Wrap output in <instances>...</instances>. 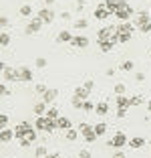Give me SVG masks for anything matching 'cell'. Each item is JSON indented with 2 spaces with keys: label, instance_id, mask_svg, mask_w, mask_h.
Segmentation results:
<instances>
[{
  "label": "cell",
  "instance_id": "cell-1",
  "mask_svg": "<svg viewBox=\"0 0 151 158\" xmlns=\"http://www.w3.org/2000/svg\"><path fill=\"white\" fill-rule=\"evenodd\" d=\"M131 14H133V8L125 2V0H119V10H117L113 16H117L121 23H127V20L131 19Z\"/></svg>",
  "mask_w": 151,
  "mask_h": 158
},
{
  "label": "cell",
  "instance_id": "cell-2",
  "mask_svg": "<svg viewBox=\"0 0 151 158\" xmlns=\"http://www.w3.org/2000/svg\"><path fill=\"white\" fill-rule=\"evenodd\" d=\"M107 144H109L111 148H115V150H121L125 144H129V140H127V136H125L123 132H117V134H115L113 138L107 142Z\"/></svg>",
  "mask_w": 151,
  "mask_h": 158
},
{
  "label": "cell",
  "instance_id": "cell-3",
  "mask_svg": "<svg viewBox=\"0 0 151 158\" xmlns=\"http://www.w3.org/2000/svg\"><path fill=\"white\" fill-rule=\"evenodd\" d=\"M2 81H18V69H12L2 63Z\"/></svg>",
  "mask_w": 151,
  "mask_h": 158
},
{
  "label": "cell",
  "instance_id": "cell-4",
  "mask_svg": "<svg viewBox=\"0 0 151 158\" xmlns=\"http://www.w3.org/2000/svg\"><path fill=\"white\" fill-rule=\"evenodd\" d=\"M37 19H41L45 24H50L52 20H55V12H52L50 8H41L37 12Z\"/></svg>",
  "mask_w": 151,
  "mask_h": 158
},
{
  "label": "cell",
  "instance_id": "cell-5",
  "mask_svg": "<svg viewBox=\"0 0 151 158\" xmlns=\"http://www.w3.org/2000/svg\"><path fill=\"white\" fill-rule=\"evenodd\" d=\"M42 24H45V23H42L41 19H32L30 23H28V27L24 28V33H26V35H34V33H38V31L42 28Z\"/></svg>",
  "mask_w": 151,
  "mask_h": 158
},
{
  "label": "cell",
  "instance_id": "cell-6",
  "mask_svg": "<svg viewBox=\"0 0 151 158\" xmlns=\"http://www.w3.org/2000/svg\"><path fill=\"white\" fill-rule=\"evenodd\" d=\"M18 81H32V71L26 65L18 67Z\"/></svg>",
  "mask_w": 151,
  "mask_h": 158
},
{
  "label": "cell",
  "instance_id": "cell-7",
  "mask_svg": "<svg viewBox=\"0 0 151 158\" xmlns=\"http://www.w3.org/2000/svg\"><path fill=\"white\" fill-rule=\"evenodd\" d=\"M12 138H16V134H14V130H10V128H4V130L0 132V142H2V144L12 142Z\"/></svg>",
  "mask_w": 151,
  "mask_h": 158
},
{
  "label": "cell",
  "instance_id": "cell-8",
  "mask_svg": "<svg viewBox=\"0 0 151 158\" xmlns=\"http://www.w3.org/2000/svg\"><path fill=\"white\" fill-rule=\"evenodd\" d=\"M69 45L71 47H77V49H85V47H89V39L87 37H73Z\"/></svg>",
  "mask_w": 151,
  "mask_h": 158
},
{
  "label": "cell",
  "instance_id": "cell-9",
  "mask_svg": "<svg viewBox=\"0 0 151 158\" xmlns=\"http://www.w3.org/2000/svg\"><path fill=\"white\" fill-rule=\"evenodd\" d=\"M28 128H30V124H28V122H20V124L14 128V134H16V138H18V140L24 138V134L28 132Z\"/></svg>",
  "mask_w": 151,
  "mask_h": 158
},
{
  "label": "cell",
  "instance_id": "cell-10",
  "mask_svg": "<svg viewBox=\"0 0 151 158\" xmlns=\"http://www.w3.org/2000/svg\"><path fill=\"white\" fill-rule=\"evenodd\" d=\"M56 95H59L56 89H46V93H42V102L45 103H52L56 99Z\"/></svg>",
  "mask_w": 151,
  "mask_h": 158
},
{
  "label": "cell",
  "instance_id": "cell-11",
  "mask_svg": "<svg viewBox=\"0 0 151 158\" xmlns=\"http://www.w3.org/2000/svg\"><path fill=\"white\" fill-rule=\"evenodd\" d=\"M95 114L97 116H107V114H109V103L107 102H99L95 106Z\"/></svg>",
  "mask_w": 151,
  "mask_h": 158
},
{
  "label": "cell",
  "instance_id": "cell-12",
  "mask_svg": "<svg viewBox=\"0 0 151 158\" xmlns=\"http://www.w3.org/2000/svg\"><path fill=\"white\" fill-rule=\"evenodd\" d=\"M103 6H105L111 14H115L117 10H119V0H105V2H103Z\"/></svg>",
  "mask_w": 151,
  "mask_h": 158
},
{
  "label": "cell",
  "instance_id": "cell-13",
  "mask_svg": "<svg viewBox=\"0 0 151 158\" xmlns=\"http://www.w3.org/2000/svg\"><path fill=\"white\" fill-rule=\"evenodd\" d=\"M109 16H111V12H109V10H107L103 4H101L99 8L95 10V19H99V20H105V19H109Z\"/></svg>",
  "mask_w": 151,
  "mask_h": 158
},
{
  "label": "cell",
  "instance_id": "cell-14",
  "mask_svg": "<svg viewBox=\"0 0 151 158\" xmlns=\"http://www.w3.org/2000/svg\"><path fill=\"white\" fill-rule=\"evenodd\" d=\"M56 124H59V130H71V128H73V124H71V120L69 118H64V116H60L59 120H56Z\"/></svg>",
  "mask_w": 151,
  "mask_h": 158
},
{
  "label": "cell",
  "instance_id": "cell-15",
  "mask_svg": "<svg viewBox=\"0 0 151 158\" xmlns=\"http://www.w3.org/2000/svg\"><path fill=\"white\" fill-rule=\"evenodd\" d=\"M32 112L37 114V118H41V116H46V103H45V102H38V103H34V107H32Z\"/></svg>",
  "mask_w": 151,
  "mask_h": 158
},
{
  "label": "cell",
  "instance_id": "cell-16",
  "mask_svg": "<svg viewBox=\"0 0 151 158\" xmlns=\"http://www.w3.org/2000/svg\"><path fill=\"white\" fill-rule=\"evenodd\" d=\"M145 23H149V12H147V10H141V12L137 14V19H135V24L141 27V24H145Z\"/></svg>",
  "mask_w": 151,
  "mask_h": 158
},
{
  "label": "cell",
  "instance_id": "cell-17",
  "mask_svg": "<svg viewBox=\"0 0 151 158\" xmlns=\"http://www.w3.org/2000/svg\"><path fill=\"white\" fill-rule=\"evenodd\" d=\"M97 39H99V41H109V39H111V31H109V27L99 28V33H97Z\"/></svg>",
  "mask_w": 151,
  "mask_h": 158
},
{
  "label": "cell",
  "instance_id": "cell-18",
  "mask_svg": "<svg viewBox=\"0 0 151 158\" xmlns=\"http://www.w3.org/2000/svg\"><path fill=\"white\" fill-rule=\"evenodd\" d=\"M79 134H81V132H79L77 128H71V130H67V132H64V138L69 140V142H75V140L79 138Z\"/></svg>",
  "mask_w": 151,
  "mask_h": 158
},
{
  "label": "cell",
  "instance_id": "cell-19",
  "mask_svg": "<svg viewBox=\"0 0 151 158\" xmlns=\"http://www.w3.org/2000/svg\"><path fill=\"white\" fill-rule=\"evenodd\" d=\"M71 39H73V35H71L69 31H60V33L56 35V41L59 43H71Z\"/></svg>",
  "mask_w": 151,
  "mask_h": 158
},
{
  "label": "cell",
  "instance_id": "cell-20",
  "mask_svg": "<svg viewBox=\"0 0 151 158\" xmlns=\"http://www.w3.org/2000/svg\"><path fill=\"white\" fill-rule=\"evenodd\" d=\"M143 144H145V140H143V138H139V136H137V138H131V140H129V146H131L133 150H139Z\"/></svg>",
  "mask_w": 151,
  "mask_h": 158
},
{
  "label": "cell",
  "instance_id": "cell-21",
  "mask_svg": "<svg viewBox=\"0 0 151 158\" xmlns=\"http://www.w3.org/2000/svg\"><path fill=\"white\" fill-rule=\"evenodd\" d=\"M89 93H91V91H89V89H85L83 85H81V87H77V89H75V95H77V98H81L83 102H85V99H89Z\"/></svg>",
  "mask_w": 151,
  "mask_h": 158
},
{
  "label": "cell",
  "instance_id": "cell-22",
  "mask_svg": "<svg viewBox=\"0 0 151 158\" xmlns=\"http://www.w3.org/2000/svg\"><path fill=\"white\" fill-rule=\"evenodd\" d=\"M129 106H131V102H129L127 95H117V107H125L127 110Z\"/></svg>",
  "mask_w": 151,
  "mask_h": 158
},
{
  "label": "cell",
  "instance_id": "cell-23",
  "mask_svg": "<svg viewBox=\"0 0 151 158\" xmlns=\"http://www.w3.org/2000/svg\"><path fill=\"white\" fill-rule=\"evenodd\" d=\"M34 128H37V130H42V132H46V116H41V118H37V122H34Z\"/></svg>",
  "mask_w": 151,
  "mask_h": 158
},
{
  "label": "cell",
  "instance_id": "cell-24",
  "mask_svg": "<svg viewBox=\"0 0 151 158\" xmlns=\"http://www.w3.org/2000/svg\"><path fill=\"white\" fill-rule=\"evenodd\" d=\"M99 47H101V51H103V53H109L111 49L115 47V43L113 41H99Z\"/></svg>",
  "mask_w": 151,
  "mask_h": 158
},
{
  "label": "cell",
  "instance_id": "cell-25",
  "mask_svg": "<svg viewBox=\"0 0 151 158\" xmlns=\"http://www.w3.org/2000/svg\"><path fill=\"white\" fill-rule=\"evenodd\" d=\"M107 128H109V126H107L105 122H99V124L95 126V132H97V136H105V134H107Z\"/></svg>",
  "mask_w": 151,
  "mask_h": 158
},
{
  "label": "cell",
  "instance_id": "cell-26",
  "mask_svg": "<svg viewBox=\"0 0 151 158\" xmlns=\"http://www.w3.org/2000/svg\"><path fill=\"white\" fill-rule=\"evenodd\" d=\"M97 138H99V136H97V132H95V126H93V130L85 134V142H87V144H93V142H95Z\"/></svg>",
  "mask_w": 151,
  "mask_h": 158
},
{
  "label": "cell",
  "instance_id": "cell-27",
  "mask_svg": "<svg viewBox=\"0 0 151 158\" xmlns=\"http://www.w3.org/2000/svg\"><path fill=\"white\" fill-rule=\"evenodd\" d=\"M24 138H26L28 142H30V144H32V142L37 140V128H32V126H30V128H28V132H26V134H24Z\"/></svg>",
  "mask_w": 151,
  "mask_h": 158
},
{
  "label": "cell",
  "instance_id": "cell-28",
  "mask_svg": "<svg viewBox=\"0 0 151 158\" xmlns=\"http://www.w3.org/2000/svg\"><path fill=\"white\" fill-rule=\"evenodd\" d=\"M46 118H50V120H59L60 114H59L56 107H48V110H46Z\"/></svg>",
  "mask_w": 151,
  "mask_h": 158
},
{
  "label": "cell",
  "instance_id": "cell-29",
  "mask_svg": "<svg viewBox=\"0 0 151 158\" xmlns=\"http://www.w3.org/2000/svg\"><path fill=\"white\" fill-rule=\"evenodd\" d=\"M117 28H119V33H131V31H133V24L127 20V23H121Z\"/></svg>",
  "mask_w": 151,
  "mask_h": 158
},
{
  "label": "cell",
  "instance_id": "cell-30",
  "mask_svg": "<svg viewBox=\"0 0 151 158\" xmlns=\"http://www.w3.org/2000/svg\"><path fill=\"white\" fill-rule=\"evenodd\" d=\"M34 156H37V158H46V156H48V152H46V146H38V148L34 150Z\"/></svg>",
  "mask_w": 151,
  "mask_h": 158
},
{
  "label": "cell",
  "instance_id": "cell-31",
  "mask_svg": "<svg viewBox=\"0 0 151 158\" xmlns=\"http://www.w3.org/2000/svg\"><path fill=\"white\" fill-rule=\"evenodd\" d=\"M56 128H59L56 120H50V118H46V132H55Z\"/></svg>",
  "mask_w": 151,
  "mask_h": 158
},
{
  "label": "cell",
  "instance_id": "cell-32",
  "mask_svg": "<svg viewBox=\"0 0 151 158\" xmlns=\"http://www.w3.org/2000/svg\"><path fill=\"white\" fill-rule=\"evenodd\" d=\"M87 27H89V20H87V19L75 20V28H79V31H83V28H87Z\"/></svg>",
  "mask_w": 151,
  "mask_h": 158
},
{
  "label": "cell",
  "instance_id": "cell-33",
  "mask_svg": "<svg viewBox=\"0 0 151 158\" xmlns=\"http://www.w3.org/2000/svg\"><path fill=\"white\" fill-rule=\"evenodd\" d=\"M0 43H2V47H8L10 45V35L6 33V31H2V33H0Z\"/></svg>",
  "mask_w": 151,
  "mask_h": 158
},
{
  "label": "cell",
  "instance_id": "cell-34",
  "mask_svg": "<svg viewBox=\"0 0 151 158\" xmlns=\"http://www.w3.org/2000/svg\"><path fill=\"white\" fill-rule=\"evenodd\" d=\"M133 67H135V63H133V61H123V63L119 65V69L121 71H133Z\"/></svg>",
  "mask_w": 151,
  "mask_h": 158
},
{
  "label": "cell",
  "instance_id": "cell-35",
  "mask_svg": "<svg viewBox=\"0 0 151 158\" xmlns=\"http://www.w3.org/2000/svg\"><path fill=\"white\" fill-rule=\"evenodd\" d=\"M18 14H20V16H30V14H32V8H30V4H24V6H20Z\"/></svg>",
  "mask_w": 151,
  "mask_h": 158
},
{
  "label": "cell",
  "instance_id": "cell-36",
  "mask_svg": "<svg viewBox=\"0 0 151 158\" xmlns=\"http://www.w3.org/2000/svg\"><path fill=\"white\" fill-rule=\"evenodd\" d=\"M77 130L81 132L83 136H85L87 132H91V130H93V126H89V124H85V122H83V124H79V126H77Z\"/></svg>",
  "mask_w": 151,
  "mask_h": 158
},
{
  "label": "cell",
  "instance_id": "cell-37",
  "mask_svg": "<svg viewBox=\"0 0 151 158\" xmlns=\"http://www.w3.org/2000/svg\"><path fill=\"white\" fill-rule=\"evenodd\" d=\"M113 91H115V95H125V83H117L113 87Z\"/></svg>",
  "mask_w": 151,
  "mask_h": 158
},
{
  "label": "cell",
  "instance_id": "cell-38",
  "mask_svg": "<svg viewBox=\"0 0 151 158\" xmlns=\"http://www.w3.org/2000/svg\"><path fill=\"white\" fill-rule=\"evenodd\" d=\"M71 103H73V106L77 107V110H83V103H85V102H83L81 98H77V95H73V99H71Z\"/></svg>",
  "mask_w": 151,
  "mask_h": 158
},
{
  "label": "cell",
  "instance_id": "cell-39",
  "mask_svg": "<svg viewBox=\"0 0 151 158\" xmlns=\"http://www.w3.org/2000/svg\"><path fill=\"white\" fill-rule=\"evenodd\" d=\"M129 102H131V106H141L143 103V95H133V98H129Z\"/></svg>",
  "mask_w": 151,
  "mask_h": 158
},
{
  "label": "cell",
  "instance_id": "cell-40",
  "mask_svg": "<svg viewBox=\"0 0 151 158\" xmlns=\"http://www.w3.org/2000/svg\"><path fill=\"white\" fill-rule=\"evenodd\" d=\"M34 65H37L38 69H45V67H46V59H45V57H37V61H34Z\"/></svg>",
  "mask_w": 151,
  "mask_h": 158
},
{
  "label": "cell",
  "instance_id": "cell-41",
  "mask_svg": "<svg viewBox=\"0 0 151 158\" xmlns=\"http://www.w3.org/2000/svg\"><path fill=\"white\" fill-rule=\"evenodd\" d=\"M0 126H2V130H4V128H8V116H6V114H2V116H0Z\"/></svg>",
  "mask_w": 151,
  "mask_h": 158
},
{
  "label": "cell",
  "instance_id": "cell-42",
  "mask_svg": "<svg viewBox=\"0 0 151 158\" xmlns=\"http://www.w3.org/2000/svg\"><path fill=\"white\" fill-rule=\"evenodd\" d=\"M131 39V33H119V43H127Z\"/></svg>",
  "mask_w": 151,
  "mask_h": 158
},
{
  "label": "cell",
  "instance_id": "cell-43",
  "mask_svg": "<svg viewBox=\"0 0 151 158\" xmlns=\"http://www.w3.org/2000/svg\"><path fill=\"white\" fill-rule=\"evenodd\" d=\"M139 28H141V33H151V20H149V23H145V24H141Z\"/></svg>",
  "mask_w": 151,
  "mask_h": 158
},
{
  "label": "cell",
  "instance_id": "cell-44",
  "mask_svg": "<svg viewBox=\"0 0 151 158\" xmlns=\"http://www.w3.org/2000/svg\"><path fill=\"white\" fill-rule=\"evenodd\" d=\"M83 110H85V112H93V103L89 102V99H85V103H83Z\"/></svg>",
  "mask_w": 151,
  "mask_h": 158
},
{
  "label": "cell",
  "instance_id": "cell-45",
  "mask_svg": "<svg viewBox=\"0 0 151 158\" xmlns=\"http://www.w3.org/2000/svg\"><path fill=\"white\" fill-rule=\"evenodd\" d=\"M83 87H85V89H89V91H91V89L95 87V81H93V79H87V81H85V85H83Z\"/></svg>",
  "mask_w": 151,
  "mask_h": 158
},
{
  "label": "cell",
  "instance_id": "cell-46",
  "mask_svg": "<svg viewBox=\"0 0 151 158\" xmlns=\"http://www.w3.org/2000/svg\"><path fill=\"white\" fill-rule=\"evenodd\" d=\"M125 114H127L125 107H117V118H125Z\"/></svg>",
  "mask_w": 151,
  "mask_h": 158
},
{
  "label": "cell",
  "instance_id": "cell-47",
  "mask_svg": "<svg viewBox=\"0 0 151 158\" xmlns=\"http://www.w3.org/2000/svg\"><path fill=\"white\" fill-rule=\"evenodd\" d=\"M79 158H91V152H89V150H81V152H79Z\"/></svg>",
  "mask_w": 151,
  "mask_h": 158
},
{
  "label": "cell",
  "instance_id": "cell-48",
  "mask_svg": "<svg viewBox=\"0 0 151 158\" xmlns=\"http://www.w3.org/2000/svg\"><path fill=\"white\" fill-rule=\"evenodd\" d=\"M0 27H2V28L8 27V19H6V16H0Z\"/></svg>",
  "mask_w": 151,
  "mask_h": 158
},
{
  "label": "cell",
  "instance_id": "cell-49",
  "mask_svg": "<svg viewBox=\"0 0 151 158\" xmlns=\"http://www.w3.org/2000/svg\"><path fill=\"white\" fill-rule=\"evenodd\" d=\"M37 93H46V87H45V83H38V85H37Z\"/></svg>",
  "mask_w": 151,
  "mask_h": 158
},
{
  "label": "cell",
  "instance_id": "cell-50",
  "mask_svg": "<svg viewBox=\"0 0 151 158\" xmlns=\"http://www.w3.org/2000/svg\"><path fill=\"white\" fill-rule=\"evenodd\" d=\"M18 142H20V146H22V148H28V146H30V142H28L26 138H20Z\"/></svg>",
  "mask_w": 151,
  "mask_h": 158
},
{
  "label": "cell",
  "instance_id": "cell-51",
  "mask_svg": "<svg viewBox=\"0 0 151 158\" xmlns=\"http://www.w3.org/2000/svg\"><path fill=\"white\" fill-rule=\"evenodd\" d=\"M0 91H2V95H4V98H6V95H10V91H8V87H6V85H4V83H2V87H0Z\"/></svg>",
  "mask_w": 151,
  "mask_h": 158
},
{
  "label": "cell",
  "instance_id": "cell-52",
  "mask_svg": "<svg viewBox=\"0 0 151 158\" xmlns=\"http://www.w3.org/2000/svg\"><path fill=\"white\" fill-rule=\"evenodd\" d=\"M143 79H145V73H135V81H139V83H141Z\"/></svg>",
  "mask_w": 151,
  "mask_h": 158
},
{
  "label": "cell",
  "instance_id": "cell-53",
  "mask_svg": "<svg viewBox=\"0 0 151 158\" xmlns=\"http://www.w3.org/2000/svg\"><path fill=\"white\" fill-rule=\"evenodd\" d=\"M113 158H125V152L123 150H117V152L113 154Z\"/></svg>",
  "mask_w": 151,
  "mask_h": 158
},
{
  "label": "cell",
  "instance_id": "cell-54",
  "mask_svg": "<svg viewBox=\"0 0 151 158\" xmlns=\"http://www.w3.org/2000/svg\"><path fill=\"white\" fill-rule=\"evenodd\" d=\"M60 19H63V20H71V12H63V14H60Z\"/></svg>",
  "mask_w": 151,
  "mask_h": 158
},
{
  "label": "cell",
  "instance_id": "cell-55",
  "mask_svg": "<svg viewBox=\"0 0 151 158\" xmlns=\"http://www.w3.org/2000/svg\"><path fill=\"white\" fill-rule=\"evenodd\" d=\"M83 6H85V0H77V8L83 10Z\"/></svg>",
  "mask_w": 151,
  "mask_h": 158
},
{
  "label": "cell",
  "instance_id": "cell-56",
  "mask_svg": "<svg viewBox=\"0 0 151 158\" xmlns=\"http://www.w3.org/2000/svg\"><path fill=\"white\" fill-rule=\"evenodd\" d=\"M46 158H60V154H48Z\"/></svg>",
  "mask_w": 151,
  "mask_h": 158
},
{
  "label": "cell",
  "instance_id": "cell-57",
  "mask_svg": "<svg viewBox=\"0 0 151 158\" xmlns=\"http://www.w3.org/2000/svg\"><path fill=\"white\" fill-rule=\"evenodd\" d=\"M42 2H45V4H52V2H55V0H42Z\"/></svg>",
  "mask_w": 151,
  "mask_h": 158
},
{
  "label": "cell",
  "instance_id": "cell-58",
  "mask_svg": "<svg viewBox=\"0 0 151 158\" xmlns=\"http://www.w3.org/2000/svg\"><path fill=\"white\" fill-rule=\"evenodd\" d=\"M147 110H149V114H151V99H149V103H147Z\"/></svg>",
  "mask_w": 151,
  "mask_h": 158
},
{
  "label": "cell",
  "instance_id": "cell-59",
  "mask_svg": "<svg viewBox=\"0 0 151 158\" xmlns=\"http://www.w3.org/2000/svg\"><path fill=\"white\" fill-rule=\"evenodd\" d=\"M149 146H151V142H149Z\"/></svg>",
  "mask_w": 151,
  "mask_h": 158
}]
</instances>
